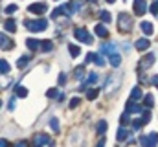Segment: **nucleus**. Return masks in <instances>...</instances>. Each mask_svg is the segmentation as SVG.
Masks as SVG:
<instances>
[{
  "mask_svg": "<svg viewBox=\"0 0 158 147\" xmlns=\"http://www.w3.org/2000/svg\"><path fill=\"white\" fill-rule=\"evenodd\" d=\"M50 127H52V131H53V132H59V129H61V127H59V120H57L55 116H52V118H50Z\"/></svg>",
  "mask_w": 158,
  "mask_h": 147,
  "instance_id": "nucleus-31",
  "label": "nucleus"
},
{
  "mask_svg": "<svg viewBox=\"0 0 158 147\" xmlns=\"http://www.w3.org/2000/svg\"><path fill=\"white\" fill-rule=\"evenodd\" d=\"M109 61H110V65H112L114 68H118L119 65H121V55H119V53H112V55L109 57Z\"/></svg>",
  "mask_w": 158,
  "mask_h": 147,
  "instance_id": "nucleus-24",
  "label": "nucleus"
},
{
  "mask_svg": "<svg viewBox=\"0 0 158 147\" xmlns=\"http://www.w3.org/2000/svg\"><path fill=\"white\" fill-rule=\"evenodd\" d=\"M119 121H121V125H129L131 123V114L129 112H123L121 118H119Z\"/></svg>",
  "mask_w": 158,
  "mask_h": 147,
  "instance_id": "nucleus-34",
  "label": "nucleus"
},
{
  "mask_svg": "<svg viewBox=\"0 0 158 147\" xmlns=\"http://www.w3.org/2000/svg\"><path fill=\"white\" fill-rule=\"evenodd\" d=\"M143 125H145V123H143V120H134V121H132V129H134V131L142 129Z\"/></svg>",
  "mask_w": 158,
  "mask_h": 147,
  "instance_id": "nucleus-36",
  "label": "nucleus"
},
{
  "mask_svg": "<svg viewBox=\"0 0 158 147\" xmlns=\"http://www.w3.org/2000/svg\"><path fill=\"white\" fill-rule=\"evenodd\" d=\"M105 131H107V121H105V120H99V121H98V125H96V132L103 136V134H105Z\"/></svg>",
  "mask_w": 158,
  "mask_h": 147,
  "instance_id": "nucleus-22",
  "label": "nucleus"
},
{
  "mask_svg": "<svg viewBox=\"0 0 158 147\" xmlns=\"http://www.w3.org/2000/svg\"><path fill=\"white\" fill-rule=\"evenodd\" d=\"M105 2H109V4H114V2H116V0H105Z\"/></svg>",
  "mask_w": 158,
  "mask_h": 147,
  "instance_id": "nucleus-49",
  "label": "nucleus"
},
{
  "mask_svg": "<svg viewBox=\"0 0 158 147\" xmlns=\"http://www.w3.org/2000/svg\"><path fill=\"white\" fill-rule=\"evenodd\" d=\"M9 70H11L9 63H7L6 59H0V74H2V75H7V74H9Z\"/></svg>",
  "mask_w": 158,
  "mask_h": 147,
  "instance_id": "nucleus-20",
  "label": "nucleus"
},
{
  "mask_svg": "<svg viewBox=\"0 0 158 147\" xmlns=\"http://www.w3.org/2000/svg\"><path fill=\"white\" fill-rule=\"evenodd\" d=\"M156 88H158V86H156Z\"/></svg>",
  "mask_w": 158,
  "mask_h": 147,
  "instance_id": "nucleus-52",
  "label": "nucleus"
},
{
  "mask_svg": "<svg viewBox=\"0 0 158 147\" xmlns=\"http://www.w3.org/2000/svg\"><path fill=\"white\" fill-rule=\"evenodd\" d=\"M98 96H99V90H98V88H88V90H86V99L94 101Z\"/></svg>",
  "mask_w": 158,
  "mask_h": 147,
  "instance_id": "nucleus-27",
  "label": "nucleus"
},
{
  "mask_svg": "<svg viewBox=\"0 0 158 147\" xmlns=\"http://www.w3.org/2000/svg\"><path fill=\"white\" fill-rule=\"evenodd\" d=\"M81 7H83V2H81V0H72V2H70V9H72L74 15L81 11Z\"/></svg>",
  "mask_w": 158,
  "mask_h": 147,
  "instance_id": "nucleus-23",
  "label": "nucleus"
},
{
  "mask_svg": "<svg viewBox=\"0 0 158 147\" xmlns=\"http://www.w3.org/2000/svg\"><path fill=\"white\" fill-rule=\"evenodd\" d=\"M68 52H70L72 57H77L79 53H81V48H79L77 44H68Z\"/></svg>",
  "mask_w": 158,
  "mask_h": 147,
  "instance_id": "nucleus-28",
  "label": "nucleus"
},
{
  "mask_svg": "<svg viewBox=\"0 0 158 147\" xmlns=\"http://www.w3.org/2000/svg\"><path fill=\"white\" fill-rule=\"evenodd\" d=\"M79 103H81V99H79V98H72V99H70V109L79 107Z\"/></svg>",
  "mask_w": 158,
  "mask_h": 147,
  "instance_id": "nucleus-39",
  "label": "nucleus"
},
{
  "mask_svg": "<svg viewBox=\"0 0 158 147\" xmlns=\"http://www.w3.org/2000/svg\"><path fill=\"white\" fill-rule=\"evenodd\" d=\"M40 44H42V40H37V39H26V46L30 48V50H40Z\"/></svg>",
  "mask_w": 158,
  "mask_h": 147,
  "instance_id": "nucleus-17",
  "label": "nucleus"
},
{
  "mask_svg": "<svg viewBox=\"0 0 158 147\" xmlns=\"http://www.w3.org/2000/svg\"><path fill=\"white\" fill-rule=\"evenodd\" d=\"M155 2H158V0H155Z\"/></svg>",
  "mask_w": 158,
  "mask_h": 147,
  "instance_id": "nucleus-51",
  "label": "nucleus"
},
{
  "mask_svg": "<svg viewBox=\"0 0 158 147\" xmlns=\"http://www.w3.org/2000/svg\"><path fill=\"white\" fill-rule=\"evenodd\" d=\"M119 85H121V77H119L118 74H110V75H109V79H107L105 88H107V92L110 94V92H114L116 88H119Z\"/></svg>",
  "mask_w": 158,
  "mask_h": 147,
  "instance_id": "nucleus-4",
  "label": "nucleus"
},
{
  "mask_svg": "<svg viewBox=\"0 0 158 147\" xmlns=\"http://www.w3.org/2000/svg\"><path fill=\"white\" fill-rule=\"evenodd\" d=\"M46 9H48V6H46L44 2H39V4H30V7H28V11H30V13H35V15H44V13H46Z\"/></svg>",
  "mask_w": 158,
  "mask_h": 147,
  "instance_id": "nucleus-9",
  "label": "nucleus"
},
{
  "mask_svg": "<svg viewBox=\"0 0 158 147\" xmlns=\"http://www.w3.org/2000/svg\"><path fill=\"white\" fill-rule=\"evenodd\" d=\"M149 9H151V13H153V15H158V2H153Z\"/></svg>",
  "mask_w": 158,
  "mask_h": 147,
  "instance_id": "nucleus-42",
  "label": "nucleus"
},
{
  "mask_svg": "<svg viewBox=\"0 0 158 147\" xmlns=\"http://www.w3.org/2000/svg\"><path fill=\"white\" fill-rule=\"evenodd\" d=\"M59 15H66V17H72L74 13H72V9H70V4L66 6V4H63L61 7H57V9H53L52 11V19H57Z\"/></svg>",
  "mask_w": 158,
  "mask_h": 147,
  "instance_id": "nucleus-8",
  "label": "nucleus"
},
{
  "mask_svg": "<svg viewBox=\"0 0 158 147\" xmlns=\"http://www.w3.org/2000/svg\"><path fill=\"white\" fill-rule=\"evenodd\" d=\"M132 7H134V15H145V11H147V2H145V0H134Z\"/></svg>",
  "mask_w": 158,
  "mask_h": 147,
  "instance_id": "nucleus-10",
  "label": "nucleus"
},
{
  "mask_svg": "<svg viewBox=\"0 0 158 147\" xmlns=\"http://www.w3.org/2000/svg\"><path fill=\"white\" fill-rule=\"evenodd\" d=\"M94 63H96L98 66H105V65H107V63H105V59H103L101 55H96V59H94Z\"/></svg>",
  "mask_w": 158,
  "mask_h": 147,
  "instance_id": "nucleus-37",
  "label": "nucleus"
},
{
  "mask_svg": "<svg viewBox=\"0 0 158 147\" xmlns=\"http://www.w3.org/2000/svg\"><path fill=\"white\" fill-rule=\"evenodd\" d=\"M4 30H7L9 33H15L17 32V22L13 19H6L4 20Z\"/></svg>",
  "mask_w": 158,
  "mask_h": 147,
  "instance_id": "nucleus-15",
  "label": "nucleus"
},
{
  "mask_svg": "<svg viewBox=\"0 0 158 147\" xmlns=\"http://www.w3.org/2000/svg\"><path fill=\"white\" fill-rule=\"evenodd\" d=\"M151 81H153V85H156V86H158V75H155V77L151 79Z\"/></svg>",
  "mask_w": 158,
  "mask_h": 147,
  "instance_id": "nucleus-48",
  "label": "nucleus"
},
{
  "mask_svg": "<svg viewBox=\"0 0 158 147\" xmlns=\"http://www.w3.org/2000/svg\"><path fill=\"white\" fill-rule=\"evenodd\" d=\"M94 32H96V35L101 37V39H107V37H109V30H107V28H105L103 24H96Z\"/></svg>",
  "mask_w": 158,
  "mask_h": 147,
  "instance_id": "nucleus-16",
  "label": "nucleus"
},
{
  "mask_svg": "<svg viewBox=\"0 0 158 147\" xmlns=\"http://www.w3.org/2000/svg\"><path fill=\"white\" fill-rule=\"evenodd\" d=\"M125 112H129V114H140V112H143V109H142L140 105H136L134 101L129 99V103H127V107H125Z\"/></svg>",
  "mask_w": 158,
  "mask_h": 147,
  "instance_id": "nucleus-13",
  "label": "nucleus"
},
{
  "mask_svg": "<svg viewBox=\"0 0 158 147\" xmlns=\"http://www.w3.org/2000/svg\"><path fill=\"white\" fill-rule=\"evenodd\" d=\"M0 40H2V50H13L15 42H13L11 39H7L6 33H2V35H0Z\"/></svg>",
  "mask_w": 158,
  "mask_h": 147,
  "instance_id": "nucleus-14",
  "label": "nucleus"
},
{
  "mask_svg": "<svg viewBox=\"0 0 158 147\" xmlns=\"http://www.w3.org/2000/svg\"><path fill=\"white\" fill-rule=\"evenodd\" d=\"M15 147H28V142H17Z\"/></svg>",
  "mask_w": 158,
  "mask_h": 147,
  "instance_id": "nucleus-46",
  "label": "nucleus"
},
{
  "mask_svg": "<svg viewBox=\"0 0 158 147\" xmlns=\"http://www.w3.org/2000/svg\"><path fill=\"white\" fill-rule=\"evenodd\" d=\"M15 92H17L19 98H26V96H28V90H26L24 85H17V86H15Z\"/></svg>",
  "mask_w": 158,
  "mask_h": 147,
  "instance_id": "nucleus-26",
  "label": "nucleus"
},
{
  "mask_svg": "<svg viewBox=\"0 0 158 147\" xmlns=\"http://www.w3.org/2000/svg\"><path fill=\"white\" fill-rule=\"evenodd\" d=\"M142 96H143V94H142V88H140V86H134L132 92H131V98H129V99H131V101H138Z\"/></svg>",
  "mask_w": 158,
  "mask_h": 147,
  "instance_id": "nucleus-19",
  "label": "nucleus"
},
{
  "mask_svg": "<svg viewBox=\"0 0 158 147\" xmlns=\"http://www.w3.org/2000/svg\"><path fill=\"white\" fill-rule=\"evenodd\" d=\"M74 37L77 39L79 42H85V44H92V35L88 33V30H85V28H76L74 30Z\"/></svg>",
  "mask_w": 158,
  "mask_h": 147,
  "instance_id": "nucleus-3",
  "label": "nucleus"
},
{
  "mask_svg": "<svg viewBox=\"0 0 158 147\" xmlns=\"http://www.w3.org/2000/svg\"><path fill=\"white\" fill-rule=\"evenodd\" d=\"M149 46H151L149 39H138V40L134 42V48H136L138 52H145V50H149Z\"/></svg>",
  "mask_w": 158,
  "mask_h": 147,
  "instance_id": "nucleus-12",
  "label": "nucleus"
},
{
  "mask_svg": "<svg viewBox=\"0 0 158 147\" xmlns=\"http://www.w3.org/2000/svg\"><path fill=\"white\" fill-rule=\"evenodd\" d=\"M0 147H9V142H7L6 138H2V140H0Z\"/></svg>",
  "mask_w": 158,
  "mask_h": 147,
  "instance_id": "nucleus-45",
  "label": "nucleus"
},
{
  "mask_svg": "<svg viewBox=\"0 0 158 147\" xmlns=\"http://www.w3.org/2000/svg\"><path fill=\"white\" fill-rule=\"evenodd\" d=\"M24 26H26V30H28V32H33V33H37V32H44V30L48 28V20H46V19L24 20Z\"/></svg>",
  "mask_w": 158,
  "mask_h": 147,
  "instance_id": "nucleus-1",
  "label": "nucleus"
},
{
  "mask_svg": "<svg viewBox=\"0 0 158 147\" xmlns=\"http://www.w3.org/2000/svg\"><path fill=\"white\" fill-rule=\"evenodd\" d=\"M57 83H59V86H64V85H66V74H59Z\"/></svg>",
  "mask_w": 158,
  "mask_h": 147,
  "instance_id": "nucleus-38",
  "label": "nucleus"
},
{
  "mask_svg": "<svg viewBox=\"0 0 158 147\" xmlns=\"http://www.w3.org/2000/svg\"><path fill=\"white\" fill-rule=\"evenodd\" d=\"M116 138H118V142H127L129 138H131V131L127 129V127H119L118 129V134H116Z\"/></svg>",
  "mask_w": 158,
  "mask_h": 147,
  "instance_id": "nucleus-11",
  "label": "nucleus"
},
{
  "mask_svg": "<svg viewBox=\"0 0 158 147\" xmlns=\"http://www.w3.org/2000/svg\"><path fill=\"white\" fill-rule=\"evenodd\" d=\"M7 110H15V98L9 99V103H7Z\"/></svg>",
  "mask_w": 158,
  "mask_h": 147,
  "instance_id": "nucleus-44",
  "label": "nucleus"
},
{
  "mask_svg": "<svg viewBox=\"0 0 158 147\" xmlns=\"http://www.w3.org/2000/svg\"><path fill=\"white\" fill-rule=\"evenodd\" d=\"M17 9H19V7H17V6H15V4H11V6H7V7H6V9H4V13H6V15H7V13H15V11H17Z\"/></svg>",
  "mask_w": 158,
  "mask_h": 147,
  "instance_id": "nucleus-40",
  "label": "nucleus"
},
{
  "mask_svg": "<svg viewBox=\"0 0 158 147\" xmlns=\"http://www.w3.org/2000/svg\"><path fill=\"white\" fill-rule=\"evenodd\" d=\"M30 61H31V57H30V55H20V57H19V61H17V66H19V68H24Z\"/></svg>",
  "mask_w": 158,
  "mask_h": 147,
  "instance_id": "nucleus-25",
  "label": "nucleus"
},
{
  "mask_svg": "<svg viewBox=\"0 0 158 147\" xmlns=\"http://www.w3.org/2000/svg\"><path fill=\"white\" fill-rule=\"evenodd\" d=\"M52 48H53V42L52 40H42V44H40V50L42 52H52Z\"/></svg>",
  "mask_w": 158,
  "mask_h": 147,
  "instance_id": "nucleus-33",
  "label": "nucleus"
},
{
  "mask_svg": "<svg viewBox=\"0 0 158 147\" xmlns=\"http://www.w3.org/2000/svg\"><path fill=\"white\" fill-rule=\"evenodd\" d=\"M88 2H92V4H94V2H98V0H88Z\"/></svg>",
  "mask_w": 158,
  "mask_h": 147,
  "instance_id": "nucleus-50",
  "label": "nucleus"
},
{
  "mask_svg": "<svg viewBox=\"0 0 158 147\" xmlns=\"http://www.w3.org/2000/svg\"><path fill=\"white\" fill-rule=\"evenodd\" d=\"M96 147H105V138H101V140L98 142V145H96Z\"/></svg>",
  "mask_w": 158,
  "mask_h": 147,
  "instance_id": "nucleus-47",
  "label": "nucleus"
},
{
  "mask_svg": "<svg viewBox=\"0 0 158 147\" xmlns=\"http://www.w3.org/2000/svg\"><path fill=\"white\" fill-rule=\"evenodd\" d=\"M155 59H156V55L151 52V53H147L143 59H140V63H138V70L140 72H143V70H147V68H151L153 65H155Z\"/></svg>",
  "mask_w": 158,
  "mask_h": 147,
  "instance_id": "nucleus-5",
  "label": "nucleus"
},
{
  "mask_svg": "<svg viewBox=\"0 0 158 147\" xmlns=\"http://www.w3.org/2000/svg\"><path fill=\"white\" fill-rule=\"evenodd\" d=\"M143 105H145L147 109L155 105V98H153V94H145V96H143Z\"/></svg>",
  "mask_w": 158,
  "mask_h": 147,
  "instance_id": "nucleus-30",
  "label": "nucleus"
},
{
  "mask_svg": "<svg viewBox=\"0 0 158 147\" xmlns=\"http://www.w3.org/2000/svg\"><path fill=\"white\" fill-rule=\"evenodd\" d=\"M94 83H98V74L96 72L88 74V77H86V85H94Z\"/></svg>",
  "mask_w": 158,
  "mask_h": 147,
  "instance_id": "nucleus-35",
  "label": "nucleus"
},
{
  "mask_svg": "<svg viewBox=\"0 0 158 147\" xmlns=\"http://www.w3.org/2000/svg\"><path fill=\"white\" fill-rule=\"evenodd\" d=\"M46 96H48V98H59V94H57V88H50V90L46 92Z\"/></svg>",
  "mask_w": 158,
  "mask_h": 147,
  "instance_id": "nucleus-41",
  "label": "nucleus"
},
{
  "mask_svg": "<svg viewBox=\"0 0 158 147\" xmlns=\"http://www.w3.org/2000/svg\"><path fill=\"white\" fill-rule=\"evenodd\" d=\"M158 144V132H151L149 136L142 134L140 136V145L142 147H155Z\"/></svg>",
  "mask_w": 158,
  "mask_h": 147,
  "instance_id": "nucleus-6",
  "label": "nucleus"
},
{
  "mask_svg": "<svg viewBox=\"0 0 158 147\" xmlns=\"http://www.w3.org/2000/svg\"><path fill=\"white\" fill-rule=\"evenodd\" d=\"M105 53H109V55H112V53H116V44L114 42H107V44H103V48H101Z\"/></svg>",
  "mask_w": 158,
  "mask_h": 147,
  "instance_id": "nucleus-21",
  "label": "nucleus"
},
{
  "mask_svg": "<svg viewBox=\"0 0 158 147\" xmlns=\"http://www.w3.org/2000/svg\"><path fill=\"white\" fill-rule=\"evenodd\" d=\"M96 55H98V53H94V52H90V53H86V63H92V61L96 59Z\"/></svg>",
  "mask_w": 158,
  "mask_h": 147,
  "instance_id": "nucleus-43",
  "label": "nucleus"
},
{
  "mask_svg": "<svg viewBox=\"0 0 158 147\" xmlns=\"http://www.w3.org/2000/svg\"><path fill=\"white\" fill-rule=\"evenodd\" d=\"M99 19H101V22H105V24H109L110 20H112V17H110V13L109 11H99Z\"/></svg>",
  "mask_w": 158,
  "mask_h": 147,
  "instance_id": "nucleus-29",
  "label": "nucleus"
},
{
  "mask_svg": "<svg viewBox=\"0 0 158 147\" xmlns=\"http://www.w3.org/2000/svg\"><path fill=\"white\" fill-rule=\"evenodd\" d=\"M85 66H77V68H76V74H74V77H76V79H77V81H81V79H85Z\"/></svg>",
  "mask_w": 158,
  "mask_h": 147,
  "instance_id": "nucleus-32",
  "label": "nucleus"
},
{
  "mask_svg": "<svg viewBox=\"0 0 158 147\" xmlns=\"http://www.w3.org/2000/svg\"><path fill=\"white\" fill-rule=\"evenodd\" d=\"M44 144H48L50 147H53V142L50 140V136H48V134H42V132H39V134L33 138V145H35V147H42Z\"/></svg>",
  "mask_w": 158,
  "mask_h": 147,
  "instance_id": "nucleus-7",
  "label": "nucleus"
},
{
  "mask_svg": "<svg viewBox=\"0 0 158 147\" xmlns=\"http://www.w3.org/2000/svg\"><path fill=\"white\" fill-rule=\"evenodd\" d=\"M118 28H119V32H123V33H125V32L129 33V32L132 30V17H131L129 13L123 11V13L118 15Z\"/></svg>",
  "mask_w": 158,
  "mask_h": 147,
  "instance_id": "nucleus-2",
  "label": "nucleus"
},
{
  "mask_svg": "<svg viewBox=\"0 0 158 147\" xmlns=\"http://www.w3.org/2000/svg\"><path fill=\"white\" fill-rule=\"evenodd\" d=\"M140 28H142V32H143L145 35H153V33H155V28H153V24H151V22H147V20H143V22L140 24Z\"/></svg>",
  "mask_w": 158,
  "mask_h": 147,
  "instance_id": "nucleus-18",
  "label": "nucleus"
}]
</instances>
